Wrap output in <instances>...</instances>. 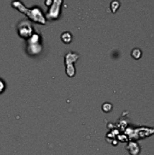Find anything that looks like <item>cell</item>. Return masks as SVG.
Listing matches in <instances>:
<instances>
[{
	"label": "cell",
	"mask_w": 154,
	"mask_h": 155,
	"mask_svg": "<svg viewBox=\"0 0 154 155\" xmlns=\"http://www.w3.org/2000/svg\"><path fill=\"white\" fill-rule=\"evenodd\" d=\"M61 39L64 44H70L73 40V37L69 32H64L61 35Z\"/></svg>",
	"instance_id": "obj_1"
},
{
	"label": "cell",
	"mask_w": 154,
	"mask_h": 155,
	"mask_svg": "<svg viewBox=\"0 0 154 155\" xmlns=\"http://www.w3.org/2000/svg\"><path fill=\"white\" fill-rule=\"evenodd\" d=\"M142 54H143L142 53V50L140 48H138V47L133 48V51H132V56L133 58H135V59H139L142 56Z\"/></svg>",
	"instance_id": "obj_2"
},
{
	"label": "cell",
	"mask_w": 154,
	"mask_h": 155,
	"mask_svg": "<svg viewBox=\"0 0 154 155\" xmlns=\"http://www.w3.org/2000/svg\"><path fill=\"white\" fill-rule=\"evenodd\" d=\"M103 112H105V113H108V112H110L111 110H112V108H113V106H112V104H109V103H105V104H103Z\"/></svg>",
	"instance_id": "obj_3"
},
{
	"label": "cell",
	"mask_w": 154,
	"mask_h": 155,
	"mask_svg": "<svg viewBox=\"0 0 154 155\" xmlns=\"http://www.w3.org/2000/svg\"><path fill=\"white\" fill-rule=\"evenodd\" d=\"M5 86H6L5 82L4 81V79H2V78L0 77V94L5 90Z\"/></svg>",
	"instance_id": "obj_4"
}]
</instances>
